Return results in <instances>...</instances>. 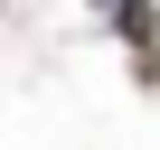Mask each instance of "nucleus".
Wrapping results in <instances>:
<instances>
[{
	"instance_id": "1",
	"label": "nucleus",
	"mask_w": 160,
	"mask_h": 150,
	"mask_svg": "<svg viewBox=\"0 0 160 150\" xmlns=\"http://www.w3.org/2000/svg\"><path fill=\"white\" fill-rule=\"evenodd\" d=\"M113 19H122V38H132V47H151V28H160V19H151V0H122Z\"/></svg>"
}]
</instances>
